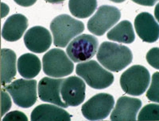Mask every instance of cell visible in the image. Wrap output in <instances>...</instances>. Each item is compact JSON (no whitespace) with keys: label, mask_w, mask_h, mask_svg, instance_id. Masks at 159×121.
Instances as JSON below:
<instances>
[{"label":"cell","mask_w":159,"mask_h":121,"mask_svg":"<svg viewBox=\"0 0 159 121\" xmlns=\"http://www.w3.org/2000/svg\"><path fill=\"white\" fill-rule=\"evenodd\" d=\"M96 56L103 67L114 72L123 70L133 60V55L128 47L108 41L100 44Z\"/></svg>","instance_id":"6da1fadb"},{"label":"cell","mask_w":159,"mask_h":121,"mask_svg":"<svg viewBox=\"0 0 159 121\" xmlns=\"http://www.w3.org/2000/svg\"><path fill=\"white\" fill-rule=\"evenodd\" d=\"M50 30L53 36L54 45L65 48L73 38L84 30V25L69 15H61L52 20Z\"/></svg>","instance_id":"7a4b0ae2"},{"label":"cell","mask_w":159,"mask_h":121,"mask_svg":"<svg viewBox=\"0 0 159 121\" xmlns=\"http://www.w3.org/2000/svg\"><path fill=\"white\" fill-rule=\"evenodd\" d=\"M76 73L86 83L96 90H103L110 86L114 81V75L105 70L95 60L78 63Z\"/></svg>","instance_id":"3957f363"},{"label":"cell","mask_w":159,"mask_h":121,"mask_svg":"<svg viewBox=\"0 0 159 121\" xmlns=\"http://www.w3.org/2000/svg\"><path fill=\"white\" fill-rule=\"evenodd\" d=\"M150 82V72L141 65H134L122 74L120 86L126 94L140 96L148 88Z\"/></svg>","instance_id":"277c9868"},{"label":"cell","mask_w":159,"mask_h":121,"mask_svg":"<svg viewBox=\"0 0 159 121\" xmlns=\"http://www.w3.org/2000/svg\"><path fill=\"white\" fill-rule=\"evenodd\" d=\"M43 71L52 78H63L71 74L74 64L63 50L52 48L48 51L42 58Z\"/></svg>","instance_id":"5b68a950"},{"label":"cell","mask_w":159,"mask_h":121,"mask_svg":"<svg viewBox=\"0 0 159 121\" xmlns=\"http://www.w3.org/2000/svg\"><path fill=\"white\" fill-rule=\"evenodd\" d=\"M4 89L9 93L15 105L21 108H30L37 101L36 80L17 79L5 86Z\"/></svg>","instance_id":"8992f818"},{"label":"cell","mask_w":159,"mask_h":121,"mask_svg":"<svg viewBox=\"0 0 159 121\" xmlns=\"http://www.w3.org/2000/svg\"><path fill=\"white\" fill-rule=\"evenodd\" d=\"M120 18L121 13L117 7L109 5L101 6L88 22V29L92 34L103 36L119 22Z\"/></svg>","instance_id":"52a82bcc"},{"label":"cell","mask_w":159,"mask_h":121,"mask_svg":"<svg viewBox=\"0 0 159 121\" xmlns=\"http://www.w3.org/2000/svg\"><path fill=\"white\" fill-rule=\"evenodd\" d=\"M99 41L96 36L82 34L76 37L67 47V55L74 63L87 61L96 55Z\"/></svg>","instance_id":"ba28073f"},{"label":"cell","mask_w":159,"mask_h":121,"mask_svg":"<svg viewBox=\"0 0 159 121\" xmlns=\"http://www.w3.org/2000/svg\"><path fill=\"white\" fill-rule=\"evenodd\" d=\"M114 104V98L111 94H98L82 105L81 112L89 120H102L109 116Z\"/></svg>","instance_id":"9c48e42d"},{"label":"cell","mask_w":159,"mask_h":121,"mask_svg":"<svg viewBox=\"0 0 159 121\" xmlns=\"http://www.w3.org/2000/svg\"><path fill=\"white\" fill-rule=\"evenodd\" d=\"M84 81L77 76H71L65 78L61 87V98L68 106H78L85 98Z\"/></svg>","instance_id":"30bf717a"},{"label":"cell","mask_w":159,"mask_h":121,"mask_svg":"<svg viewBox=\"0 0 159 121\" xmlns=\"http://www.w3.org/2000/svg\"><path fill=\"white\" fill-rule=\"evenodd\" d=\"M63 78H52L45 77L38 82V91L39 98L42 101L49 102L61 108H67L68 106L64 102L61 95Z\"/></svg>","instance_id":"8fae6325"},{"label":"cell","mask_w":159,"mask_h":121,"mask_svg":"<svg viewBox=\"0 0 159 121\" xmlns=\"http://www.w3.org/2000/svg\"><path fill=\"white\" fill-rule=\"evenodd\" d=\"M24 43L30 51L35 53L45 52L52 44V36L47 29L34 26L29 29L24 36Z\"/></svg>","instance_id":"7c38bea8"},{"label":"cell","mask_w":159,"mask_h":121,"mask_svg":"<svg viewBox=\"0 0 159 121\" xmlns=\"http://www.w3.org/2000/svg\"><path fill=\"white\" fill-rule=\"evenodd\" d=\"M134 27L137 34L144 42L154 43L158 40L159 26L150 13L143 12L134 19Z\"/></svg>","instance_id":"4fadbf2b"},{"label":"cell","mask_w":159,"mask_h":121,"mask_svg":"<svg viewBox=\"0 0 159 121\" xmlns=\"http://www.w3.org/2000/svg\"><path fill=\"white\" fill-rule=\"evenodd\" d=\"M142 106L141 100L123 96L118 99L114 110L111 114V120H136V116Z\"/></svg>","instance_id":"5bb4252c"},{"label":"cell","mask_w":159,"mask_h":121,"mask_svg":"<svg viewBox=\"0 0 159 121\" xmlns=\"http://www.w3.org/2000/svg\"><path fill=\"white\" fill-rule=\"evenodd\" d=\"M28 27V19L24 15L15 14L7 19L2 29V36L5 40L13 42L22 37Z\"/></svg>","instance_id":"9a60e30c"},{"label":"cell","mask_w":159,"mask_h":121,"mask_svg":"<svg viewBox=\"0 0 159 121\" xmlns=\"http://www.w3.org/2000/svg\"><path fill=\"white\" fill-rule=\"evenodd\" d=\"M31 120H71V116L65 109L52 105L43 104L32 111Z\"/></svg>","instance_id":"2e32d148"},{"label":"cell","mask_w":159,"mask_h":121,"mask_svg":"<svg viewBox=\"0 0 159 121\" xmlns=\"http://www.w3.org/2000/svg\"><path fill=\"white\" fill-rule=\"evenodd\" d=\"M1 56V85L11 82L16 76V54L14 51L8 48H2Z\"/></svg>","instance_id":"e0dca14e"},{"label":"cell","mask_w":159,"mask_h":121,"mask_svg":"<svg viewBox=\"0 0 159 121\" xmlns=\"http://www.w3.org/2000/svg\"><path fill=\"white\" fill-rule=\"evenodd\" d=\"M42 64L39 58L35 55L26 53L21 56L18 60V71L23 78L30 79L35 78L40 73Z\"/></svg>","instance_id":"ac0fdd59"},{"label":"cell","mask_w":159,"mask_h":121,"mask_svg":"<svg viewBox=\"0 0 159 121\" xmlns=\"http://www.w3.org/2000/svg\"><path fill=\"white\" fill-rule=\"evenodd\" d=\"M107 37L113 41L123 44H131L134 42L135 35L131 23L124 20L112 28L107 34Z\"/></svg>","instance_id":"d6986e66"},{"label":"cell","mask_w":159,"mask_h":121,"mask_svg":"<svg viewBox=\"0 0 159 121\" xmlns=\"http://www.w3.org/2000/svg\"><path fill=\"white\" fill-rule=\"evenodd\" d=\"M97 7L96 0H69V8L71 14L78 18L90 17Z\"/></svg>","instance_id":"ffe728a7"},{"label":"cell","mask_w":159,"mask_h":121,"mask_svg":"<svg viewBox=\"0 0 159 121\" xmlns=\"http://www.w3.org/2000/svg\"><path fill=\"white\" fill-rule=\"evenodd\" d=\"M159 106L157 104H150L143 108L138 116V120H156L159 119Z\"/></svg>","instance_id":"44dd1931"},{"label":"cell","mask_w":159,"mask_h":121,"mask_svg":"<svg viewBox=\"0 0 159 121\" xmlns=\"http://www.w3.org/2000/svg\"><path fill=\"white\" fill-rule=\"evenodd\" d=\"M158 72H156L153 74L152 77V82L150 89L147 93V97L150 101L158 103Z\"/></svg>","instance_id":"7402d4cb"},{"label":"cell","mask_w":159,"mask_h":121,"mask_svg":"<svg viewBox=\"0 0 159 121\" xmlns=\"http://www.w3.org/2000/svg\"><path fill=\"white\" fill-rule=\"evenodd\" d=\"M158 48H154L150 49L147 54V60L149 64L155 69L159 68L158 62Z\"/></svg>","instance_id":"603a6c76"},{"label":"cell","mask_w":159,"mask_h":121,"mask_svg":"<svg viewBox=\"0 0 159 121\" xmlns=\"http://www.w3.org/2000/svg\"><path fill=\"white\" fill-rule=\"evenodd\" d=\"M11 107V100L10 96L4 90H1V117L10 110Z\"/></svg>","instance_id":"cb8c5ba5"},{"label":"cell","mask_w":159,"mask_h":121,"mask_svg":"<svg viewBox=\"0 0 159 121\" xmlns=\"http://www.w3.org/2000/svg\"><path fill=\"white\" fill-rule=\"evenodd\" d=\"M3 121L7 120H28L27 116L25 114L19 111H13V112H9L3 117L2 119Z\"/></svg>","instance_id":"d4e9b609"},{"label":"cell","mask_w":159,"mask_h":121,"mask_svg":"<svg viewBox=\"0 0 159 121\" xmlns=\"http://www.w3.org/2000/svg\"><path fill=\"white\" fill-rule=\"evenodd\" d=\"M135 3L139 4L142 6H153L156 4V2L158 0H131Z\"/></svg>","instance_id":"484cf974"},{"label":"cell","mask_w":159,"mask_h":121,"mask_svg":"<svg viewBox=\"0 0 159 121\" xmlns=\"http://www.w3.org/2000/svg\"><path fill=\"white\" fill-rule=\"evenodd\" d=\"M18 5L22 6L24 7H28V6H31L32 5L37 2V0H14Z\"/></svg>","instance_id":"4316f807"},{"label":"cell","mask_w":159,"mask_h":121,"mask_svg":"<svg viewBox=\"0 0 159 121\" xmlns=\"http://www.w3.org/2000/svg\"><path fill=\"white\" fill-rule=\"evenodd\" d=\"M45 2H49V3H52V4H58V3H61L63 2L65 0H45Z\"/></svg>","instance_id":"83f0119b"},{"label":"cell","mask_w":159,"mask_h":121,"mask_svg":"<svg viewBox=\"0 0 159 121\" xmlns=\"http://www.w3.org/2000/svg\"><path fill=\"white\" fill-rule=\"evenodd\" d=\"M110 1H111V2H116V3H120V2H124L125 0H110Z\"/></svg>","instance_id":"f1b7e54d"}]
</instances>
